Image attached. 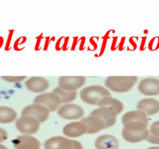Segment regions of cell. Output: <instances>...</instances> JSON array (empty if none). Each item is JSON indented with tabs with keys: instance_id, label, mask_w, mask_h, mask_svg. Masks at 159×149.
Instances as JSON below:
<instances>
[{
	"instance_id": "obj_1",
	"label": "cell",
	"mask_w": 159,
	"mask_h": 149,
	"mask_svg": "<svg viewBox=\"0 0 159 149\" xmlns=\"http://www.w3.org/2000/svg\"><path fill=\"white\" fill-rule=\"evenodd\" d=\"M148 124L141 121H133L124 124L122 137L129 143H139L147 141L149 136Z\"/></svg>"
},
{
	"instance_id": "obj_2",
	"label": "cell",
	"mask_w": 159,
	"mask_h": 149,
	"mask_svg": "<svg viewBox=\"0 0 159 149\" xmlns=\"http://www.w3.org/2000/svg\"><path fill=\"white\" fill-rule=\"evenodd\" d=\"M138 82L136 76H109L105 80V86L117 93H127Z\"/></svg>"
},
{
	"instance_id": "obj_3",
	"label": "cell",
	"mask_w": 159,
	"mask_h": 149,
	"mask_svg": "<svg viewBox=\"0 0 159 149\" xmlns=\"http://www.w3.org/2000/svg\"><path fill=\"white\" fill-rule=\"evenodd\" d=\"M111 96L110 90L102 85H93L85 87L80 91V98L86 104L98 106L103 98Z\"/></svg>"
},
{
	"instance_id": "obj_4",
	"label": "cell",
	"mask_w": 159,
	"mask_h": 149,
	"mask_svg": "<svg viewBox=\"0 0 159 149\" xmlns=\"http://www.w3.org/2000/svg\"><path fill=\"white\" fill-rule=\"evenodd\" d=\"M43 147L44 149H83L79 141L61 136L48 138L43 143Z\"/></svg>"
},
{
	"instance_id": "obj_5",
	"label": "cell",
	"mask_w": 159,
	"mask_h": 149,
	"mask_svg": "<svg viewBox=\"0 0 159 149\" xmlns=\"http://www.w3.org/2000/svg\"><path fill=\"white\" fill-rule=\"evenodd\" d=\"M40 122L36 118L30 116H22L16 120V127L20 133L32 135L37 133L40 129Z\"/></svg>"
},
{
	"instance_id": "obj_6",
	"label": "cell",
	"mask_w": 159,
	"mask_h": 149,
	"mask_svg": "<svg viewBox=\"0 0 159 149\" xmlns=\"http://www.w3.org/2000/svg\"><path fill=\"white\" fill-rule=\"evenodd\" d=\"M83 108L78 104L66 103L63 104L57 110V114L61 118L67 120H76L84 116Z\"/></svg>"
},
{
	"instance_id": "obj_7",
	"label": "cell",
	"mask_w": 159,
	"mask_h": 149,
	"mask_svg": "<svg viewBox=\"0 0 159 149\" xmlns=\"http://www.w3.org/2000/svg\"><path fill=\"white\" fill-rule=\"evenodd\" d=\"M34 102L43 105L48 108L51 113L57 111L62 104L59 96L54 92L40 93L34 98Z\"/></svg>"
},
{
	"instance_id": "obj_8",
	"label": "cell",
	"mask_w": 159,
	"mask_h": 149,
	"mask_svg": "<svg viewBox=\"0 0 159 149\" xmlns=\"http://www.w3.org/2000/svg\"><path fill=\"white\" fill-rule=\"evenodd\" d=\"M50 110L43 105L33 102L23 109L21 112L22 116H30L38 120L40 123L48 120L50 116Z\"/></svg>"
},
{
	"instance_id": "obj_9",
	"label": "cell",
	"mask_w": 159,
	"mask_h": 149,
	"mask_svg": "<svg viewBox=\"0 0 159 149\" xmlns=\"http://www.w3.org/2000/svg\"><path fill=\"white\" fill-rule=\"evenodd\" d=\"M86 82L84 76H61L58 79V86L68 91H77Z\"/></svg>"
},
{
	"instance_id": "obj_10",
	"label": "cell",
	"mask_w": 159,
	"mask_h": 149,
	"mask_svg": "<svg viewBox=\"0 0 159 149\" xmlns=\"http://www.w3.org/2000/svg\"><path fill=\"white\" fill-rule=\"evenodd\" d=\"M138 90L146 96H159V79L156 78H145L140 82Z\"/></svg>"
},
{
	"instance_id": "obj_11",
	"label": "cell",
	"mask_w": 159,
	"mask_h": 149,
	"mask_svg": "<svg viewBox=\"0 0 159 149\" xmlns=\"http://www.w3.org/2000/svg\"><path fill=\"white\" fill-rule=\"evenodd\" d=\"M63 133L68 138H75L88 133L87 126L82 120L72 121L63 127Z\"/></svg>"
},
{
	"instance_id": "obj_12",
	"label": "cell",
	"mask_w": 159,
	"mask_h": 149,
	"mask_svg": "<svg viewBox=\"0 0 159 149\" xmlns=\"http://www.w3.org/2000/svg\"><path fill=\"white\" fill-rule=\"evenodd\" d=\"M16 149H40V141L32 135L23 134L18 136L12 141Z\"/></svg>"
},
{
	"instance_id": "obj_13",
	"label": "cell",
	"mask_w": 159,
	"mask_h": 149,
	"mask_svg": "<svg viewBox=\"0 0 159 149\" xmlns=\"http://www.w3.org/2000/svg\"><path fill=\"white\" fill-rule=\"evenodd\" d=\"M25 86L34 93H43L50 87L48 79L40 76H33L25 82Z\"/></svg>"
},
{
	"instance_id": "obj_14",
	"label": "cell",
	"mask_w": 159,
	"mask_h": 149,
	"mask_svg": "<svg viewBox=\"0 0 159 149\" xmlns=\"http://www.w3.org/2000/svg\"><path fill=\"white\" fill-rule=\"evenodd\" d=\"M90 115L97 116V117L102 119L105 123L107 128L114 126V124L116 122V116L117 115L113 110L107 108V107L99 106L97 109H95L94 110H93Z\"/></svg>"
},
{
	"instance_id": "obj_15",
	"label": "cell",
	"mask_w": 159,
	"mask_h": 149,
	"mask_svg": "<svg viewBox=\"0 0 159 149\" xmlns=\"http://www.w3.org/2000/svg\"><path fill=\"white\" fill-rule=\"evenodd\" d=\"M137 110L144 112L148 116H154L159 113V101L155 98H144L138 102Z\"/></svg>"
},
{
	"instance_id": "obj_16",
	"label": "cell",
	"mask_w": 159,
	"mask_h": 149,
	"mask_svg": "<svg viewBox=\"0 0 159 149\" xmlns=\"http://www.w3.org/2000/svg\"><path fill=\"white\" fill-rule=\"evenodd\" d=\"M96 149H118L119 141L111 134H103L96 138L95 141Z\"/></svg>"
},
{
	"instance_id": "obj_17",
	"label": "cell",
	"mask_w": 159,
	"mask_h": 149,
	"mask_svg": "<svg viewBox=\"0 0 159 149\" xmlns=\"http://www.w3.org/2000/svg\"><path fill=\"white\" fill-rule=\"evenodd\" d=\"M81 120L85 124L88 128V133H96L106 129V124L102 119L97 116L89 115V116L82 118Z\"/></svg>"
},
{
	"instance_id": "obj_18",
	"label": "cell",
	"mask_w": 159,
	"mask_h": 149,
	"mask_svg": "<svg viewBox=\"0 0 159 149\" xmlns=\"http://www.w3.org/2000/svg\"><path fill=\"white\" fill-rule=\"evenodd\" d=\"M99 106H103L113 110L116 115L120 114L124 109V105L120 100L112 97L111 96L103 98L98 104Z\"/></svg>"
},
{
	"instance_id": "obj_19",
	"label": "cell",
	"mask_w": 159,
	"mask_h": 149,
	"mask_svg": "<svg viewBox=\"0 0 159 149\" xmlns=\"http://www.w3.org/2000/svg\"><path fill=\"white\" fill-rule=\"evenodd\" d=\"M148 116L139 110H131L124 113L122 116V123L123 124H126L129 122H133V121H141L145 124H148Z\"/></svg>"
},
{
	"instance_id": "obj_20",
	"label": "cell",
	"mask_w": 159,
	"mask_h": 149,
	"mask_svg": "<svg viewBox=\"0 0 159 149\" xmlns=\"http://www.w3.org/2000/svg\"><path fill=\"white\" fill-rule=\"evenodd\" d=\"M17 119L15 110L6 106H0V124H9Z\"/></svg>"
},
{
	"instance_id": "obj_21",
	"label": "cell",
	"mask_w": 159,
	"mask_h": 149,
	"mask_svg": "<svg viewBox=\"0 0 159 149\" xmlns=\"http://www.w3.org/2000/svg\"><path fill=\"white\" fill-rule=\"evenodd\" d=\"M54 93H55L60 98L62 104L70 103L73 102L77 97L78 93L76 91H68L61 88L60 87L57 86L53 90Z\"/></svg>"
},
{
	"instance_id": "obj_22",
	"label": "cell",
	"mask_w": 159,
	"mask_h": 149,
	"mask_svg": "<svg viewBox=\"0 0 159 149\" xmlns=\"http://www.w3.org/2000/svg\"><path fill=\"white\" fill-rule=\"evenodd\" d=\"M147 141L151 144L159 145V120L155 121L151 124Z\"/></svg>"
},
{
	"instance_id": "obj_23",
	"label": "cell",
	"mask_w": 159,
	"mask_h": 149,
	"mask_svg": "<svg viewBox=\"0 0 159 149\" xmlns=\"http://www.w3.org/2000/svg\"><path fill=\"white\" fill-rule=\"evenodd\" d=\"M3 80L10 83H17L21 82L26 79V76H2L1 77Z\"/></svg>"
},
{
	"instance_id": "obj_24",
	"label": "cell",
	"mask_w": 159,
	"mask_h": 149,
	"mask_svg": "<svg viewBox=\"0 0 159 149\" xmlns=\"http://www.w3.org/2000/svg\"><path fill=\"white\" fill-rule=\"evenodd\" d=\"M8 138V133L5 129L0 127V143L3 142Z\"/></svg>"
},
{
	"instance_id": "obj_25",
	"label": "cell",
	"mask_w": 159,
	"mask_h": 149,
	"mask_svg": "<svg viewBox=\"0 0 159 149\" xmlns=\"http://www.w3.org/2000/svg\"><path fill=\"white\" fill-rule=\"evenodd\" d=\"M0 149H8V148L6 147V146L3 145L2 144H1V143H0Z\"/></svg>"
},
{
	"instance_id": "obj_26",
	"label": "cell",
	"mask_w": 159,
	"mask_h": 149,
	"mask_svg": "<svg viewBox=\"0 0 159 149\" xmlns=\"http://www.w3.org/2000/svg\"><path fill=\"white\" fill-rule=\"evenodd\" d=\"M147 149H159V146H153V147H150Z\"/></svg>"
}]
</instances>
